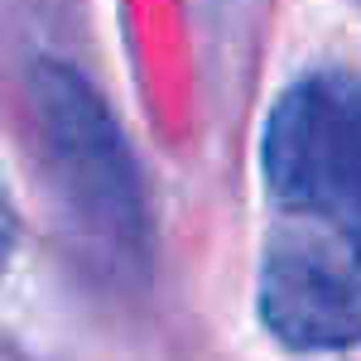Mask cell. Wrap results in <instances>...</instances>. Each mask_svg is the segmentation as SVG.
<instances>
[{
  "label": "cell",
  "mask_w": 361,
  "mask_h": 361,
  "mask_svg": "<svg viewBox=\"0 0 361 361\" xmlns=\"http://www.w3.org/2000/svg\"><path fill=\"white\" fill-rule=\"evenodd\" d=\"M265 241L255 308L294 352L361 342V78L318 68L289 82L260 140Z\"/></svg>",
  "instance_id": "cell-1"
}]
</instances>
